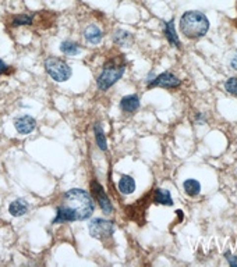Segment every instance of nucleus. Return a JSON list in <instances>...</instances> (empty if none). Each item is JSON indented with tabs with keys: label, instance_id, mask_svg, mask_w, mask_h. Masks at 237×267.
Wrapping results in <instances>:
<instances>
[{
	"label": "nucleus",
	"instance_id": "f257e3e1",
	"mask_svg": "<svg viewBox=\"0 0 237 267\" xmlns=\"http://www.w3.org/2000/svg\"><path fill=\"white\" fill-rule=\"evenodd\" d=\"M93 210L95 206L91 195L84 189L73 188L63 195L61 203L56 208V217L52 224L84 221L92 216Z\"/></svg>",
	"mask_w": 237,
	"mask_h": 267
},
{
	"label": "nucleus",
	"instance_id": "f03ea898",
	"mask_svg": "<svg viewBox=\"0 0 237 267\" xmlns=\"http://www.w3.org/2000/svg\"><path fill=\"white\" fill-rule=\"evenodd\" d=\"M126 66H127V61L121 53L110 56L108 61L102 67L99 77L96 78L98 88L101 91H108L109 88H112L123 77L124 71H126Z\"/></svg>",
	"mask_w": 237,
	"mask_h": 267
},
{
	"label": "nucleus",
	"instance_id": "7ed1b4c3",
	"mask_svg": "<svg viewBox=\"0 0 237 267\" xmlns=\"http://www.w3.org/2000/svg\"><path fill=\"white\" fill-rule=\"evenodd\" d=\"M209 29L208 17L201 11L190 10L180 18V31L188 39H200Z\"/></svg>",
	"mask_w": 237,
	"mask_h": 267
},
{
	"label": "nucleus",
	"instance_id": "20e7f679",
	"mask_svg": "<svg viewBox=\"0 0 237 267\" xmlns=\"http://www.w3.org/2000/svg\"><path fill=\"white\" fill-rule=\"evenodd\" d=\"M88 230H89L91 237L98 240V241L103 242L105 246H108L109 243L113 242L115 224L106 218H101V217L92 218L88 224Z\"/></svg>",
	"mask_w": 237,
	"mask_h": 267
},
{
	"label": "nucleus",
	"instance_id": "39448f33",
	"mask_svg": "<svg viewBox=\"0 0 237 267\" xmlns=\"http://www.w3.org/2000/svg\"><path fill=\"white\" fill-rule=\"evenodd\" d=\"M45 70L56 82H64L71 77V67L63 58L51 56L45 60Z\"/></svg>",
	"mask_w": 237,
	"mask_h": 267
},
{
	"label": "nucleus",
	"instance_id": "423d86ee",
	"mask_svg": "<svg viewBox=\"0 0 237 267\" xmlns=\"http://www.w3.org/2000/svg\"><path fill=\"white\" fill-rule=\"evenodd\" d=\"M153 191H149L148 193H145L143 198L137 199L136 203L130 205L127 208L124 209L126 214L130 220L136 221L138 225H144L145 224V213H147V209L149 206V203L152 202Z\"/></svg>",
	"mask_w": 237,
	"mask_h": 267
},
{
	"label": "nucleus",
	"instance_id": "0eeeda50",
	"mask_svg": "<svg viewBox=\"0 0 237 267\" xmlns=\"http://www.w3.org/2000/svg\"><path fill=\"white\" fill-rule=\"evenodd\" d=\"M91 192H92V196L95 200L98 202L99 208L102 209V212L105 214H112L113 213V205H112V200L109 199V196L106 195V192L103 189L101 184L98 183L96 180L91 181Z\"/></svg>",
	"mask_w": 237,
	"mask_h": 267
},
{
	"label": "nucleus",
	"instance_id": "6e6552de",
	"mask_svg": "<svg viewBox=\"0 0 237 267\" xmlns=\"http://www.w3.org/2000/svg\"><path fill=\"white\" fill-rule=\"evenodd\" d=\"M181 85V81L178 80L175 74H172L170 71H165L162 74L156 75L155 80L148 83V89H152V88H165V89H175L178 88Z\"/></svg>",
	"mask_w": 237,
	"mask_h": 267
},
{
	"label": "nucleus",
	"instance_id": "1a4fd4ad",
	"mask_svg": "<svg viewBox=\"0 0 237 267\" xmlns=\"http://www.w3.org/2000/svg\"><path fill=\"white\" fill-rule=\"evenodd\" d=\"M14 127L18 131V134L21 135H28L35 130L36 127V121H35L34 117L31 116H20L18 118L14 120Z\"/></svg>",
	"mask_w": 237,
	"mask_h": 267
},
{
	"label": "nucleus",
	"instance_id": "9d476101",
	"mask_svg": "<svg viewBox=\"0 0 237 267\" xmlns=\"http://www.w3.org/2000/svg\"><path fill=\"white\" fill-rule=\"evenodd\" d=\"M163 33H165V38L168 39V42L172 46H175L178 49L181 48V43H180V39H178V33H176V28H175V21L173 20L163 23Z\"/></svg>",
	"mask_w": 237,
	"mask_h": 267
},
{
	"label": "nucleus",
	"instance_id": "9b49d317",
	"mask_svg": "<svg viewBox=\"0 0 237 267\" xmlns=\"http://www.w3.org/2000/svg\"><path fill=\"white\" fill-rule=\"evenodd\" d=\"M140 105H141L140 98L136 93L134 95H127V96L121 98V100H120V108L124 113H134L140 108Z\"/></svg>",
	"mask_w": 237,
	"mask_h": 267
},
{
	"label": "nucleus",
	"instance_id": "f8f14e48",
	"mask_svg": "<svg viewBox=\"0 0 237 267\" xmlns=\"http://www.w3.org/2000/svg\"><path fill=\"white\" fill-rule=\"evenodd\" d=\"M28 209H30L28 202H27L26 199H21V198H20V199L13 200V202L10 203L9 213L13 217H21L24 216V214H27Z\"/></svg>",
	"mask_w": 237,
	"mask_h": 267
},
{
	"label": "nucleus",
	"instance_id": "ddd939ff",
	"mask_svg": "<svg viewBox=\"0 0 237 267\" xmlns=\"http://www.w3.org/2000/svg\"><path fill=\"white\" fill-rule=\"evenodd\" d=\"M153 203L156 205H163V206H172L173 205V199L172 195L168 189H162V188H156L153 189Z\"/></svg>",
	"mask_w": 237,
	"mask_h": 267
},
{
	"label": "nucleus",
	"instance_id": "4468645a",
	"mask_svg": "<svg viewBox=\"0 0 237 267\" xmlns=\"http://www.w3.org/2000/svg\"><path fill=\"white\" fill-rule=\"evenodd\" d=\"M84 36H85V39L89 42V43H92V45H98V43L102 41V38H103V33H102L101 28H99L98 25L91 24L85 28Z\"/></svg>",
	"mask_w": 237,
	"mask_h": 267
},
{
	"label": "nucleus",
	"instance_id": "2eb2a0df",
	"mask_svg": "<svg viewBox=\"0 0 237 267\" xmlns=\"http://www.w3.org/2000/svg\"><path fill=\"white\" fill-rule=\"evenodd\" d=\"M118 191L123 195H130L136 191V180L131 175H121L118 180Z\"/></svg>",
	"mask_w": 237,
	"mask_h": 267
},
{
	"label": "nucleus",
	"instance_id": "dca6fc26",
	"mask_svg": "<svg viewBox=\"0 0 237 267\" xmlns=\"http://www.w3.org/2000/svg\"><path fill=\"white\" fill-rule=\"evenodd\" d=\"M113 42L118 46H130L133 42V35L124 29H116L113 33Z\"/></svg>",
	"mask_w": 237,
	"mask_h": 267
},
{
	"label": "nucleus",
	"instance_id": "f3484780",
	"mask_svg": "<svg viewBox=\"0 0 237 267\" xmlns=\"http://www.w3.org/2000/svg\"><path fill=\"white\" fill-rule=\"evenodd\" d=\"M183 189L186 192L188 196L194 198V196H198L200 192H201V184L200 181H197L194 178H188L183 183Z\"/></svg>",
	"mask_w": 237,
	"mask_h": 267
},
{
	"label": "nucleus",
	"instance_id": "a211bd4d",
	"mask_svg": "<svg viewBox=\"0 0 237 267\" xmlns=\"http://www.w3.org/2000/svg\"><path fill=\"white\" fill-rule=\"evenodd\" d=\"M93 133H95V141H96L98 148L102 152H106L108 150V142H106L105 131H103V128H102V125L99 123H95V125H93Z\"/></svg>",
	"mask_w": 237,
	"mask_h": 267
},
{
	"label": "nucleus",
	"instance_id": "6ab92c4d",
	"mask_svg": "<svg viewBox=\"0 0 237 267\" xmlns=\"http://www.w3.org/2000/svg\"><path fill=\"white\" fill-rule=\"evenodd\" d=\"M60 52L66 56H77L80 53V45L76 42L64 41L60 43Z\"/></svg>",
	"mask_w": 237,
	"mask_h": 267
},
{
	"label": "nucleus",
	"instance_id": "aec40b11",
	"mask_svg": "<svg viewBox=\"0 0 237 267\" xmlns=\"http://www.w3.org/2000/svg\"><path fill=\"white\" fill-rule=\"evenodd\" d=\"M11 27H21V25H31L34 23V14H20L11 18Z\"/></svg>",
	"mask_w": 237,
	"mask_h": 267
},
{
	"label": "nucleus",
	"instance_id": "412c9836",
	"mask_svg": "<svg viewBox=\"0 0 237 267\" xmlns=\"http://www.w3.org/2000/svg\"><path fill=\"white\" fill-rule=\"evenodd\" d=\"M225 89L228 93L237 96V77H230L225 82Z\"/></svg>",
	"mask_w": 237,
	"mask_h": 267
},
{
	"label": "nucleus",
	"instance_id": "4be33fe9",
	"mask_svg": "<svg viewBox=\"0 0 237 267\" xmlns=\"http://www.w3.org/2000/svg\"><path fill=\"white\" fill-rule=\"evenodd\" d=\"M13 70L10 68V66H7L1 58H0V75H4V74H9L11 73Z\"/></svg>",
	"mask_w": 237,
	"mask_h": 267
},
{
	"label": "nucleus",
	"instance_id": "5701e85b",
	"mask_svg": "<svg viewBox=\"0 0 237 267\" xmlns=\"http://www.w3.org/2000/svg\"><path fill=\"white\" fill-rule=\"evenodd\" d=\"M225 258L228 259V262L230 266L237 267V256H233L230 252H226V253H225Z\"/></svg>",
	"mask_w": 237,
	"mask_h": 267
},
{
	"label": "nucleus",
	"instance_id": "b1692460",
	"mask_svg": "<svg viewBox=\"0 0 237 267\" xmlns=\"http://www.w3.org/2000/svg\"><path fill=\"white\" fill-rule=\"evenodd\" d=\"M195 121H197L198 124H205L207 118H205V116L201 114V113H197V116H195Z\"/></svg>",
	"mask_w": 237,
	"mask_h": 267
},
{
	"label": "nucleus",
	"instance_id": "393cba45",
	"mask_svg": "<svg viewBox=\"0 0 237 267\" xmlns=\"http://www.w3.org/2000/svg\"><path fill=\"white\" fill-rule=\"evenodd\" d=\"M230 67H232L235 71H237V54H235V56H233V58L230 60Z\"/></svg>",
	"mask_w": 237,
	"mask_h": 267
},
{
	"label": "nucleus",
	"instance_id": "a878e982",
	"mask_svg": "<svg viewBox=\"0 0 237 267\" xmlns=\"http://www.w3.org/2000/svg\"><path fill=\"white\" fill-rule=\"evenodd\" d=\"M155 77H156V75H155V73H149V74H148V77H147V82L149 83L151 81H153V80H155Z\"/></svg>",
	"mask_w": 237,
	"mask_h": 267
},
{
	"label": "nucleus",
	"instance_id": "bb28decb",
	"mask_svg": "<svg viewBox=\"0 0 237 267\" xmlns=\"http://www.w3.org/2000/svg\"><path fill=\"white\" fill-rule=\"evenodd\" d=\"M236 8H237V4H236ZM236 27H237V18H236Z\"/></svg>",
	"mask_w": 237,
	"mask_h": 267
}]
</instances>
